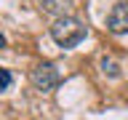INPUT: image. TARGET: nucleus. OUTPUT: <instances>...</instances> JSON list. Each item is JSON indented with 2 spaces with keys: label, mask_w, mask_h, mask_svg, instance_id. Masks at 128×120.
Here are the masks:
<instances>
[{
  "label": "nucleus",
  "mask_w": 128,
  "mask_h": 120,
  "mask_svg": "<svg viewBox=\"0 0 128 120\" xmlns=\"http://www.w3.org/2000/svg\"><path fill=\"white\" fill-rule=\"evenodd\" d=\"M51 38L59 48H78L83 40L88 38V27L75 16H62L51 24Z\"/></svg>",
  "instance_id": "obj_1"
},
{
  "label": "nucleus",
  "mask_w": 128,
  "mask_h": 120,
  "mask_svg": "<svg viewBox=\"0 0 128 120\" xmlns=\"http://www.w3.org/2000/svg\"><path fill=\"white\" fill-rule=\"evenodd\" d=\"M30 83L38 88V91H43V94H51V91L59 88L62 75H59V70H56L54 62H40L38 67L30 72Z\"/></svg>",
  "instance_id": "obj_2"
},
{
  "label": "nucleus",
  "mask_w": 128,
  "mask_h": 120,
  "mask_svg": "<svg viewBox=\"0 0 128 120\" xmlns=\"http://www.w3.org/2000/svg\"><path fill=\"white\" fill-rule=\"evenodd\" d=\"M107 30L112 35H128V3H118L107 14Z\"/></svg>",
  "instance_id": "obj_3"
},
{
  "label": "nucleus",
  "mask_w": 128,
  "mask_h": 120,
  "mask_svg": "<svg viewBox=\"0 0 128 120\" xmlns=\"http://www.w3.org/2000/svg\"><path fill=\"white\" fill-rule=\"evenodd\" d=\"M40 8L46 11V14L56 16V19H62V16H70V11L75 8V0H38Z\"/></svg>",
  "instance_id": "obj_4"
},
{
  "label": "nucleus",
  "mask_w": 128,
  "mask_h": 120,
  "mask_svg": "<svg viewBox=\"0 0 128 120\" xmlns=\"http://www.w3.org/2000/svg\"><path fill=\"white\" fill-rule=\"evenodd\" d=\"M102 70H104V75H110V78H120V64L115 62V59H107V56H104L102 59Z\"/></svg>",
  "instance_id": "obj_5"
},
{
  "label": "nucleus",
  "mask_w": 128,
  "mask_h": 120,
  "mask_svg": "<svg viewBox=\"0 0 128 120\" xmlns=\"http://www.w3.org/2000/svg\"><path fill=\"white\" fill-rule=\"evenodd\" d=\"M0 78H3V83H0V91H8L11 88V83H14V75H11V70H0Z\"/></svg>",
  "instance_id": "obj_6"
}]
</instances>
